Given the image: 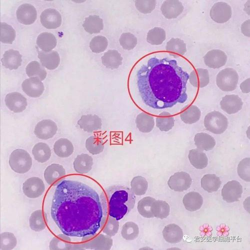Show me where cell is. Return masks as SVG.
Returning <instances> with one entry per match:
<instances>
[{
  "instance_id": "cell-10",
  "label": "cell",
  "mask_w": 250,
  "mask_h": 250,
  "mask_svg": "<svg viewBox=\"0 0 250 250\" xmlns=\"http://www.w3.org/2000/svg\"><path fill=\"white\" fill-rule=\"evenodd\" d=\"M210 15L215 22L223 24L229 21L232 16V10L230 5L224 2L215 3L211 8Z\"/></svg>"
},
{
  "instance_id": "cell-28",
  "label": "cell",
  "mask_w": 250,
  "mask_h": 250,
  "mask_svg": "<svg viewBox=\"0 0 250 250\" xmlns=\"http://www.w3.org/2000/svg\"><path fill=\"white\" fill-rule=\"evenodd\" d=\"M103 65L111 70L117 69L122 64L123 57L116 50H109L101 58Z\"/></svg>"
},
{
  "instance_id": "cell-39",
  "label": "cell",
  "mask_w": 250,
  "mask_h": 250,
  "mask_svg": "<svg viewBox=\"0 0 250 250\" xmlns=\"http://www.w3.org/2000/svg\"><path fill=\"white\" fill-rule=\"evenodd\" d=\"M138 225L132 221L125 223L122 226L121 234L125 240L132 241L136 239L139 235Z\"/></svg>"
},
{
  "instance_id": "cell-35",
  "label": "cell",
  "mask_w": 250,
  "mask_h": 250,
  "mask_svg": "<svg viewBox=\"0 0 250 250\" xmlns=\"http://www.w3.org/2000/svg\"><path fill=\"white\" fill-rule=\"evenodd\" d=\"M29 223L32 231L40 232L44 230L47 228V224L42 209L34 211L30 217Z\"/></svg>"
},
{
  "instance_id": "cell-16",
  "label": "cell",
  "mask_w": 250,
  "mask_h": 250,
  "mask_svg": "<svg viewBox=\"0 0 250 250\" xmlns=\"http://www.w3.org/2000/svg\"><path fill=\"white\" fill-rule=\"evenodd\" d=\"M77 123L80 129L88 133L98 131L102 127L101 119L95 114L83 115Z\"/></svg>"
},
{
  "instance_id": "cell-18",
  "label": "cell",
  "mask_w": 250,
  "mask_h": 250,
  "mask_svg": "<svg viewBox=\"0 0 250 250\" xmlns=\"http://www.w3.org/2000/svg\"><path fill=\"white\" fill-rule=\"evenodd\" d=\"M221 109L229 115L237 113L242 109L243 102L236 95H227L220 102Z\"/></svg>"
},
{
  "instance_id": "cell-52",
  "label": "cell",
  "mask_w": 250,
  "mask_h": 250,
  "mask_svg": "<svg viewBox=\"0 0 250 250\" xmlns=\"http://www.w3.org/2000/svg\"><path fill=\"white\" fill-rule=\"evenodd\" d=\"M119 228V221L109 216L102 232L109 237H113L118 233Z\"/></svg>"
},
{
  "instance_id": "cell-15",
  "label": "cell",
  "mask_w": 250,
  "mask_h": 250,
  "mask_svg": "<svg viewBox=\"0 0 250 250\" xmlns=\"http://www.w3.org/2000/svg\"><path fill=\"white\" fill-rule=\"evenodd\" d=\"M22 88L24 93L32 98L40 97L45 91L43 82L37 77H31L24 80Z\"/></svg>"
},
{
  "instance_id": "cell-24",
  "label": "cell",
  "mask_w": 250,
  "mask_h": 250,
  "mask_svg": "<svg viewBox=\"0 0 250 250\" xmlns=\"http://www.w3.org/2000/svg\"><path fill=\"white\" fill-rule=\"evenodd\" d=\"M1 61L6 68L10 70H17L22 65V56L18 51L10 49L5 52Z\"/></svg>"
},
{
  "instance_id": "cell-5",
  "label": "cell",
  "mask_w": 250,
  "mask_h": 250,
  "mask_svg": "<svg viewBox=\"0 0 250 250\" xmlns=\"http://www.w3.org/2000/svg\"><path fill=\"white\" fill-rule=\"evenodd\" d=\"M229 122L225 116L219 111L208 113L204 119L206 130L215 134H222L228 128Z\"/></svg>"
},
{
  "instance_id": "cell-34",
  "label": "cell",
  "mask_w": 250,
  "mask_h": 250,
  "mask_svg": "<svg viewBox=\"0 0 250 250\" xmlns=\"http://www.w3.org/2000/svg\"><path fill=\"white\" fill-rule=\"evenodd\" d=\"M194 141L198 149L206 151L213 149L216 143V140L212 136L204 133L196 134Z\"/></svg>"
},
{
  "instance_id": "cell-51",
  "label": "cell",
  "mask_w": 250,
  "mask_h": 250,
  "mask_svg": "<svg viewBox=\"0 0 250 250\" xmlns=\"http://www.w3.org/2000/svg\"><path fill=\"white\" fill-rule=\"evenodd\" d=\"M17 245V239L15 235L11 232H5L0 235V249L11 250Z\"/></svg>"
},
{
  "instance_id": "cell-4",
  "label": "cell",
  "mask_w": 250,
  "mask_h": 250,
  "mask_svg": "<svg viewBox=\"0 0 250 250\" xmlns=\"http://www.w3.org/2000/svg\"><path fill=\"white\" fill-rule=\"evenodd\" d=\"M9 164L14 172L24 174L28 172L32 168L33 160L30 154L27 151L18 149L10 154Z\"/></svg>"
},
{
  "instance_id": "cell-44",
  "label": "cell",
  "mask_w": 250,
  "mask_h": 250,
  "mask_svg": "<svg viewBox=\"0 0 250 250\" xmlns=\"http://www.w3.org/2000/svg\"><path fill=\"white\" fill-rule=\"evenodd\" d=\"M26 73L29 77H37L41 81L44 80L47 73L44 67L37 61H32L26 68Z\"/></svg>"
},
{
  "instance_id": "cell-42",
  "label": "cell",
  "mask_w": 250,
  "mask_h": 250,
  "mask_svg": "<svg viewBox=\"0 0 250 250\" xmlns=\"http://www.w3.org/2000/svg\"><path fill=\"white\" fill-rule=\"evenodd\" d=\"M85 147L89 153L97 155L102 153L105 149V143L99 137L92 136L87 139Z\"/></svg>"
},
{
  "instance_id": "cell-40",
  "label": "cell",
  "mask_w": 250,
  "mask_h": 250,
  "mask_svg": "<svg viewBox=\"0 0 250 250\" xmlns=\"http://www.w3.org/2000/svg\"><path fill=\"white\" fill-rule=\"evenodd\" d=\"M152 212L154 217L164 219L169 216L170 207L169 204L165 201L155 200L152 205Z\"/></svg>"
},
{
  "instance_id": "cell-19",
  "label": "cell",
  "mask_w": 250,
  "mask_h": 250,
  "mask_svg": "<svg viewBox=\"0 0 250 250\" xmlns=\"http://www.w3.org/2000/svg\"><path fill=\"white\" fill-rule=\"evenodd\" d=\"M16 14L18 21L25 25L33 24L37 17L36 8L29 4H24L19 6Z\"/></svg>"
},
{
  "instance_id": "cell-23",
  "label": "cell",
  "mask_w": 250,
  "mask_h": 250,
  "mask_svg": "<svg viewBox=\"0 0 250 250\" xmlns=\"http://www.w3.org/2000/svg\"><path fill=\"white\" fill-rule=\"evenodd\" d=\"M189 82L195 88H202L209 84V71L205 69H194L190 74Z\"/></svg>"
},
{
  "instance_id": "cell-55",
  "label": "cell",
  "mask_w": 250,
  "mask_h": 250,
  "mask_svg": "<svg viewBox=\"0 0 250 250\" xmlns=\"http://www.w3.org/2000/svg\"><path fill=\"white\" fill-rule=\"evenodd\" d=\"M73 243L54 236L49 244L50 250H72Z\"/></svg>"
},
{
  "instance_id": "cell-38",
  "label": "cell",
  "mask_w": 250,
  "mask_h": 250,
  "mask_svg": "<svg viewBox=\"0 0 250 250\" xmlns=\"http://www.w3.org/2000/svg\"><path fill=\"white\" fill-rule=\"evenodd\" d=\"M156 126L163 132H168L174 126L175 119L171 113L164 111L157 117Z\"/></svg>"
},
{
  "instance_id": "cell-6",
  "label": "cell",
  "mask_w": 250,
  "mask_h": 250,
  "mask_svg": "<svg viewBox=\"0 0 250 250\" xmlns=\"http://www.w3.org/2000/svg\"><path fill=\"white\" fill-rule=\"evenodd\" d=\"M238 81V74L232 68H227L221 70L216 77L217 86L224 92L234 91L237 88Z\"/></svg>"
},
{
  "instance_id": "cell-27",
  "label": "cell",
  "mask_w": 250,
  "mask_h": 250,
  "mask_svg": "<svg viewBox=\"0 0 250 250\" xmlns=\"http://www.w3.org/2000/svg\"><path fill=\"white\" fill-rule=\"evenodd\" d=\"M53 149L55 154L62 158L69 157L74 151L73 143L66 138H61L56 141Z\"/></svg>"
},
{
  "instance_id": "cell-2",
  "label": "cell",
  "mask_w": 250,
  "mask_h": 250,
  "mask_svg": "<svg viewBox=\"0 0 250 250\" xmlns=\"http://www.w3.org/2000/svg\"><path fill=\"white\" fill-rule=\"evenodd\" d=\"M186 58L166 51H155L139 59L128 81L131 99L140 107L161 111L185 104L189 96V69Z\"/></svg>"
},
{
  "instance_id": "cell-13",
  "label": "cell",
  "mask_w": 250,
  "mask_h": 250,
  "mask_svg": "<svg viewBox=\"0 0 250 250\" xmlns=\"http://www.w3.org/2000/svg\"><path fill=\"white\" fill-rule=\"evenodd\" d=\"M5 101L7 108L15 113L23 112L28 105L27 99L18 92H12L7 94Z\"/></svg>"
},
{
  "instance_id": "cell-49",
  "label": "cell",
  "mask_w": 250,
  "mask_h": 250,
  "mask_svg": "<svg viewBox=\"0 0 250 250\" xmlns=\"http://www.w3.org/2000/svg\"><path fill=\"white\" fill-rule=\"evenodd\" d=\"M89 46L92 52L101 53L107 49L108 46V40L103 36H97L92 39Z\"/></svg>"
},
{
  "instance_id": "cell-31",
  "label": "cell",
  "mask_w": 250,
  "mask_h": 250,
  "mask_svg": "<svg viewBox=\"0 0 250 250\" xmlns=\"http://www.w3.org/2000/svg\"><path fill=\"white\" fill-rule=\"evenodd\" d=\"M103 20L98 15H90L86 17L83 22V27L90 34L100 33L104 29Z\"/></svg>"
},
{
  "instance_id": "cell-17",
  "label": "cell",
  "mask_w": 250,
  "mask_h": 250,
  "mask_svg": "<svg viewBox=\"0 0 250 250\" xmlns=\"http://www.w3.org/2000/svg\"><path fill=\"white\" fill-rule=\"evenodd\" d=\"M41 23L48 29H56L62 24V17L60 13L55 9H47L41 13Z\"/></svg>"
},
{
  "instance_id": "cell-12",
  "label": "cell",
  "mask_w": 250,
  "mask_h": 250,
  "mask_svg": "<svg viewBox=\"0 0 250 250\" xmlns=\"http://www.w3.org/2000/svg\"><path fill=\"white\" fill-rule=\"evenodd\" d=\"M243 187L237 181H231L226 183L222 190L223 200L227 203L237 202L241 198Z\"/></svg>"
},
{
  "instance_id": "cell-11",
  "label": "cell",
  "mask_w": 250,
  "mask_h": 250,
  "mask_svg": "<svg viewBox=\"0 0 250 250\" xmlns=\"http://www.w3.org/2000/svg\"><path fill=\"white\" fill-rule=\"evenodd\" d=\"M57 131L56 123L52 120L46 119L37 123L34 132L38 138L47 140L53 138Z\"/></svg>"
},
{
  "instance_id": "cell-43",
  "label": "cell",
  "mask_w": 250,
  "mask_h": 250,
  "mask_svg": "<svg viewBox=\"0 0 250 250\" xmlns=\"http://www.w3.org/2000/svg\"><path fill=\"white\" fill-rule=\"evenodd\" d=\"M201 116L199 108L195 105H191L184 110L180 115L182 121L187 124H193L197 122Z\"/></svg>"
},
{
  "instance_id": "cell-30",
  "label": "cell",
  "mask_w": 250,
  "mask_h": 250,
  "mask_svg": "<svg viewBox=\"0 0 250 250\" xmlns=\"http://www.w3.org/2000/svg\"><path fill=\"white\" fill-rule=\"evenodd\" d=\"M183 203L188 211L195 212L201 208L203 204V199L199 193L191 192L185 195Z\"/></svg>"
},
{
  "instance_id": "cell-57",
  "label": "cell",
  "mask_w": 250,
  "mask_h": 250,
  "mask_svg": "<svg viewBox=\"0 0 250 250\" xmlns=\"http://www.w3.org/2000/svg\"><path fill=\"white\" fill-rule=\"evenodd\" d=\"M250 78H248L243 81L240 85L242 92L245 94L249 93L250 92Z\"/></svg>"
},
{
  "instance_id": "cell-32",
  "label": "cell",
  "mask_w": 250,
  "mask_h": 250,
  "mask_svg": "<svg viewBox=\"0 0 250 250\" xmlns=\"http://www.w3.org/2000/svg\"><path fill=\"white\" fill-rule=\"evenodd\" d=\"M57 44L56 37L52 33L44 32L40 34L37 39V45L40 49L45 52H51Z\"/></svg>"
},
{
  "instance_id": "cell-25",
  "label": "cell",
  "mask_w": 250,
  "mask_h": 250,
  "mask_svg": "<svg viewBox=\"0 0 250 250\" xmlns=\"http://www.w3.org/2000/svg\"><path fill=\"white\" fill-rule=\"evenodd\" d=\"M38 57L42 65L48 70H55L60 64V57L58 53L55 51L49 52L38 51Z\"/></svg>"
},
{
  "instance_id": "cell-46",
  "label": "cell",
  "mask_w": 250,
  "mask_h": 250,
  "mask_svg": "<svg viewBox=\"0 0 250 250\" xmlns=\"http://www.w3.org/2000/svg\"><path fill=\"white\" fill-rule=\"evenodd\" d=\"M166 39L165 31L163 28L158 27L151 29L147 35V41L152 45H160L163 43Z\"/></svg>"
},
{
  "instance_id": "cell-3",
  "label": "cell",
  "mask_w": 250,
  "mask_h": 250,
  "mask_svg": "<svg viewBox=\"0 0 250 250\" xmlns=\"http://www.w3.org/2000/svg\"><path fill=\"white\" fill-rule=\"evenodd\" d=\"M105 190L109 216L120 221L134 209L136 204V195L129 188L115 185L108 187Z\"/></svg>"
},
{
  "instance_id": "cell-20",
  "label": "cell",
  "mask_w": 250,
  "mask_h": 250,
  "mask_svg": "<svg viewBox=\"0 0 250 250\" xmlns=\"http://www.w3.org/2000/svg\"><path fill=\"white\" fill-rule=\"evenodd\" d=\"M184 7L179 1L169 0L164 1L161 7L162 15L167 19H174L183 12Z\"/></svg>"
},
{
  "instance_id": "cell-9",
  "label": "cell",
  "mask_w": 250,
  "mask_h": 250,
  "mask_svg": "<svg viewBox=\"0 0 250 250\" xmlns=\"http://www.w3.org/2000/svg\"><path fill=\"white\" fill-rule=\"evenodd\" d=\"M192 180L189 174L185 172H178L171 176L168 185L170 188L176 192H182L189 189Z\"/></svg>"
},
{
  "instance_id": "cell-41",
  "label": "cell",
  "mask_w": 250,
  "mask_h": 250,
  "mask_svg": "<svg viewBox=\"0 0 250 250\" xmlns=\"http://www.w3.org/2000/svg\"><path fill=\"white\" fill-rule=\"evenodd\" d=\"M155 200L151 197H146L138 202L137 210L142 217L148 219L154 217L152 212V207Z\"/></svg>"
},
{
  "instance_id": "cell-33",
  "label": "cell",
  "mask_w": 250,
  "mask_h": 250,
  "mask_svg": "<svg viewBox=\"0 0 250 250\" xmlns=\"http://www.w3.org/2000/svg\"><path fill=\"white\" fill-rule=\"evenodd\" d=\"M135 123L138 130L144 133L151 132L155 126L154 117L145 113H141L137 116Z\"/></svg>"
},
{
  "instance_id": "cell-26",
  "label": "cell",
  "mask_w": 250,
  "mask_h": 250,
  "mask_svg": "<svg viewBox=\"0 0 250 250\" xmlns=\"http://www.w3.org/2000/svg\"><path fill=\"white\" fill-rule=\"evenodd\" d=\"M164 240L171 244L178 243L183 239V232L182 229L176 224L167 225L163 231Z\"/></svg>"
},
{
  "instance_id": "cell-47",
  "label": "cell",
  "mask_w": 250,
  "mask_h": 250,
  "mask_svg": "<svg viewBox=\"0 0 250 250\" xmlns=\"http://www.w3.org/2000/svg\"><path fill=\"white\" fill-rule=\"evenodd\" d=\"M166 51L183 56L187 52L186 44L183 40L179 38H172L167 43Z\"/></svg>"
},
{
  "instance_id": "cell-29",
  "label": "cell",
  "mask_w": 250,
  "mask_h": 250,
  "mask_svg": "<svg viewBox=\"0 0 250 250\" xmlns=\"http://www.w3.org/2000/svg\"><path fill=\"white\" fill-rule=\"evenodd\" d=\"M32 154L37 162L40 163H44L51 158L52 151L48 144L39 142L34 145L32 149Z\"/></svg>"
},
{
  "instance_id": "cell-45",
  "label": "cell",
  "mask_w": 250,
  "mask_h": 250,
  "mask_svg": "<svg viewBox=\"0 0 250 250\" xmlns=\"http://www.w3.org/2000/svg\"><path fill=\"white\" fill-rule=\"evenodd\" d=\"M148 189V182L141 176L134 177L131 182V190L136 196H143L146 193Z\"/></svg>"
},
{
  "instance_id": "cell-22",
  "label": "cell",
  "mask_w": 250,
  "mask_h": 250,
  "mask_svg": "<svg viewBox=\"0 0 250 250\" xmlns=\"http://www.w3.org/2000/svg\"><path fill=\"white\" fill-rule=\"evenodd\" d=\"M66 176L63 166L54 163L47 167L44 171V177L46 182L51 186Z\"/></svg>"
},
{
  "instance_id": "cell-54",
  "label": "cell",
  "mask_w": 250,
  "mask_h": 250,
  "mask_svg": "<svg viewBox=\"0 0 250 250\" xmlns=\"http://www.w3.org/2000/svg\"><path fill=\"white\" fill-rule=\"evenodd\" d=\"M135 7L137 10L144 14L152 13L156 8V1H135Z\"/></svg>"
},
{
  "instance_id": "cell-1",
  "label": "cell",
  "mask_w": 250,
  "mask_h": 250,
  "mask_svg": "<svg viewBox=\"0 0 250 250\" xmlns=\"http://www.w3.org/2000/svg\"><path fill=\"white\" fill-rule=\"evenodd\" d=\"M42 209L50 233L73 244L101 233L109 217L105 190L80 174L67 175L50 186Z\"/></svg>"
},
{
  "instance_id": "cell-50",
  "label": "cell",
  "mask_w": 250,
  "mask_h": 250,
  "mask_svg": "<svg viewBox=\"0 0 250 250\" xmlns=\"http://www.w3.org/2000/svg\"><path fill=\"white\" fill-rule=\"evenodd\" d=\"M119 43L123 49L131 51L137 45L138 40L137 37L131 33H124L119 38Z\"/></svg>"
},
{
  "instance_id": "cell-48",
  "label": "cell",
  "mask_w": 250,
  "mask_h": 250,
  "mask_svg": "<svg viewBox=\"0 0 250 250\" xmlns=\"http://www.w3.org/2000/svg\"><path fill=\"white\" fill-rule=\"evenodd\" d=\"M16 38V31L8 24L0 23V41L4 44H12Z\"/></svg>"
},
{
  "instance_id": "cell-8",
  "label": "cell",
  "mask_w": 250,
  "mask_h": 250,
  "mask_svg": "<svg viewBox=\"0 0 250 250\" xmlns=\"http://www.w3.org/2000/svg\"><path fill=\"white\" fill-rule=\"evenodd\" d=\"M46 189L44 181L40 178L33 177L27 179L22 186L25 196L30 199H37L42 195Z\"/></svg>"
},
{
  "instance_id": "cell-53",
  "label": "cell",
  "mask_w": 250,
  "mask_h": 250,
  "mask_svg": "<svg viewBox=\"0 0 250 250\" xmlns=\"http://www.w3.org/2000/svg\"><path fill=\"white\" fill-rule=\"evenodd\" d=\"M237 172L239 177L243 180L250 182V158L243 159L238 166Z\"/></svg>"
},
{
  "instance_id": "cell-14",
  "label": "cell",
  "mask_w": 250,
  "mask_h": 250,
  "mask_svg": "<svg viewBox=\"0 0 250 250\" xmlns=\"http://www.w3.org/2000/svg\"><path fill=\"white\" fill-rule=\"evenodd\" d=\"M228 60L226 53L220 50L214 49L208 52L204 57L205 65L212 69H219L225 65Z\"/></svg>"
},
{
  "instance_id": "cell-36",
  "label": "cell",
  "mask_w": 250,
  "mask_h": 250,
  "mask_svg": "<svg viewBox=\"0 0 250 250\" xmlns=\"http://www.w3.org/2000/svg\"><path fill=\"white\" fill-rule=\"evenodd\" d=\"M222 182L220 178L215 174H207L201 181L203 189L208 193L217 192L220 188Z\"/></svg>"
},
{
  "instance_id": "cell-7",
  "label": "cell",
  "mask_w": 250,
  "mask_h": 250,
  "mask_svg": "<svg viewBox=\"0 0 250 250\" xmlns=\"http://www.w3.org/2000/svg\"><path fill=\"white\" fill-rule=\"evenodd\" d=\"M113 246L111 237L100 233L86 242L73 243L72 250H111Z\"/></svg>"
},
{
  "instance_id": "cell-56",
  "label": "cell",
  "mask_w": 250,
  "mask_h": 250,
  "mask_svg": "<svg viewBox=\"0 0 250 250\" xmlns=\"http://www.w3.org/2000/svg\"><path fill=\"white\" fill-rule=\"evenodd\" d=\"M250 20L249 19L242 24L241 27L242 33L247 37H250Z\"/></svg>"
},
{
  "instance_id": "cell-21",
  "label": "cell",
  "mask_w": 250,
  "mask_h": 250,
  "mask_svg": "<svg viewBox=\"0 0 250 250\" xmlns=\"http://www.w3.org/2000/svg\"><path fill=\"white\" fill-rule=\"evenodd\" d=\"M93 159L90 155L82 153L78 155L73 162V167L76 173L80 175H85L92 169Z\"/></svg>"
},
{
  "instance_id": "cell-37",
  "label": "cell",
  "mask_w": 250,
  "mask_h": 250,
  "mask_svg": "<svg viewBox=\"0 0 250 250\" xmlns=\"http://www.w3.org/2000/svg\"><path fill=\"white\" fill-rule=\"evenodd\" d=\"M188 158L192 165L197 169H203L208 165V159L206 154L200 149L190 150Z\"/></svg>"
}]
</instances>
